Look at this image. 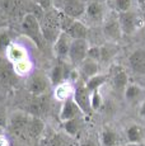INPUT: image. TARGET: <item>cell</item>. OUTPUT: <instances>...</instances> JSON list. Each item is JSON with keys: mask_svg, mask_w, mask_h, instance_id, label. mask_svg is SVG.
Returning <instances> with one entry per match:
<instances>
[{"mask_svg": "<svg viewBox=\"0 0 145 146\" xmlns=\"http://www.w3.org/2000/svg\"><path fill=\"white\" fill-rule=\"evenodd\" d=\"M140 114L145 118V102H144L143 104H141V107H140Z\"/></svg>", "mask_w": 145, "mask_h": 146, "instance_id": "8d00e7d4", "label": "cell"}, {"mask_svg": "<svg viewBox=\"0 0 145 146\" xmlns=\"http://www.w3.org/2000/svg\"><path fill=\"white\" fill-rule=\"evenodd\" d=\"M65 33H68L71 40H85V37L88 35V29L82 22L75 19Z\"/></svg>", "mask_w": 145, "mask_h": 146, "instance_id": "e0dca14e", "label": "cell"}, {"mask_svg": "<svg viewBox=\"0 0 145 146\" xmlns=\"http://www.w3.org/2000/svg\"><path fill=\"white\" fill-rule=\"evenodd\" d=\"M31 116L26 113H14L9 118V130L12 133L22 136L27 135V127H28Z\"/></svg>", "mask_w": 145, "mask_h": 146, "instance_id": "52a82bcc", "label": "cell"}, {"mask_svg": "<svg viewBox=\"0 0 145 146\" xmlns=\"http://www.w3.org/2000/svg\"><path fill=\"white\" fill-rule=\"evenodd\" d=\"M47 86H49L47 78L42 74H37L31 78V80L28 83V90L31 92V94L33 97H40V95L46 94Z\"/></svg>", "mask_w": 145, "mask_h": 146, "instance_id": "9c48e42d", "label": "cell"}, {"mask_svg": "<svg viewBox=\"0 0 145 146\" xmlns=\"http://www.w3.org/2000/svg\"><path fill=\"white\" fill-rule=\"evenodd\" d=\"M87 3L85 0H61L59 7H60V12L66 14L72 19H78L85 14L87 10Z\"/></svg>", "mask_w": 145, "mask_h": 146, "instance_id": "277c9868", "label": "cell"}, {"mask_svg": "<svg viewBox=\"0 0 145 146\" xmlns=\"http://www.w3.org/2000/svg\"><path fill=\"white\" fill-rule=\"evenodd\" d=\"M22 29L41 50L43 48L45 38L42 36V31H41L40 19L33 13H27L22 18Z\"/></svg>", "mask_w": 145, "mask_h": 146, "instance_id": "7a4b0ae2", "label": "cell"}, {"mask_svg": "<svg viewBox=\"0 0 145 146\" xmlns=\"http://www.w3.org/2000/svg\"><path fill=\"white\" fill-rule=\"evenodd\" d=\"M102 104V97L98 92H94L90 94V106H92V111L98 109Z\"/></svg>", "mask_w": 145, "mask_h": 146, "instance_id": "4dcf8cb0", "label": "cell"}, {"mask_svg": "<svg viewBox=\"0 0 145 146\" xmlns=\"http://www.w3.org/2000/svg\"><path fill=\"white\" fill-rule=\"evenodd\" d=\"M7 126V118H5L4 113L0 112V127H5Z\"/></svg>", "mask_w": 145, "mask_h": 146, "instance_id": "e575fe53", "label": "cell"}, {"mask_svg": "<svg viewBox=\"0 0 145 146\" xmlns=\"http://www.w3.org/2000/svg\"><path fill=\"white\" fill-rule=\"evenodd\" d=\"M129 65L135 74L145 75V50H136L130 55Z\"/></svg>", "mask_w": 145, "mask_h": 146, "instance_id": "8fae6325", "label": "cell"}, {"mask_svg": "<svg viewBox=\"0 0 145 146\" xmlns=\"http://www.w3.org/2000/svg\"><path fill=\"white\" fill-rule=\"evenodd\" d=\"M5 12L9 14L10 17H22L26 15V3L24 0H5Z\"/></svg>", "mask_w": 145, "mask_h": 146, "instance_id": "9a60e30c", "label": "cell"}, {"mask_svg": "<svg viewBox=\"0 0 145 146\" xmlns=\"http://www.w3.org/2000/svg\"><path fill=\"white\" fill-rule=\"evenodd\" d=\"M0 146H8V144H7V140H5L3 136H0Z\"/></svg>", "mask_w": 145, "mask_h": 146, "instance_id": "74e56055", "label": "cell"}, {"mask_svg": "<svg viewBox=\"0 0 145 146\" xmlns=\"http://www.w3.org/2000/svg\"><path fill=\"white\" fill-rule=\"evenodd\" d=\"M126 135H127V140L130 142L136 144V142H140L141 136H143V131L138 125H131L126 130Z\"/></svg>", "mask_w": 145, "mask_h": 146, "instance_id": "d4e9b609", "label": "cell"}, {"mask_svg": "<svg viewBox=\"0 0 145 146\" xmlns=\"http://www.w3.org/2000/svg\"><path fill=\"white\" fill-rule=\"evenodd\" d=\"M82 113L79 109V107L76 106V103L74 102L72 98H69L64 102L63 107H61L60 111V119L61 122H66V121H70L74 118H78V114Z\"/></svg>", "mask_w": 145, "mask_h": 146, "instance_id": "7c38bea8", "label": "cell"}, {"mask_svg": "<svg viewBox=\"0 0 145 146\" xmlns=\"http://www.w3.org/2000/svg\"><path fill=\"white\" fill-rule=\"evenodd\" d=\"M10 44V36L8 33H1L0 35V51H4Z\"/></svg>", "mask_w": 145, "mask_h": 146, "instance_id": "836d02e7", "label": "cell"}, {"mask_svg": "<svg viewBox=\"0 0 145 146\" xmlns=\"http://www.w3.org/2000/svg\"><path fill=\"white\" fill-rule=\"evenodd\" d=\"M17 83V76L13 67L8 62L0 60V84L4 86H12Z\"/></svg>", "mask_w": 145, "mask_h": 146, "instance_id": "5bb4252c", "label": "cell"}, {"mask_svg": "<svg viewBox=\"0 0 145 146\" xmlns=\"http://www.w3.org/2000/svg\"><path fill=\"white\" fill-rule=\"evenodd\" d=\"M72 99L79 107L80 112L84 114H89L92 112L90 106V92L87 89L85 84H79L75 88L74 93H72Z\"/></svg>", "mask_w": 145, "mask_h": 146, "instance_id": "5b68a950", "label": "cell"}, {"mask_svg": "<svg viewBox=\"0 0 145 146\" xmlns=\"http://www.w3.org/2000/svg\"><path fill=\"white\" fill-rule=\"evenodd\" d=\"M37 5L42 9L43 13H47V12H50V10H52L54 0H37Z\"/></svg>", "mask_w": 145, "mask_h": 146, "instance_id": "d6a6232c", "label": "cell"}, {"mask_svg": "<svg viewBox=\"0 0 145 146\" xmlns=\"http://www.w3.org/2000/svg\"><path fill=\"white\" fill-rule=\"evenodd\" d=\"M72 40L69 37L68 33L61 32L60 36L57 37V40L54 43V51L59 57H66L69 55L70 51V46H71Z\"/></svg>", "mask_w": 145, "mask_h": 146, "instance_id": "4fadbf2b", "label": "cell"}, {"mask_svg": "<svg viewBox=\"0 0 145 146\" xmlns=\"http://www.w3.org/2000/svg\"><path fill=\"white\" fill-rule=\"evenodd\" d=\"M88 50L89 46L87 40H72L68 57L74 65H80L87 58Z\"/></svg>", "mask_w": 145, "mask_h": 146, "instance_id": "8992f818", "label": "cell"}, {"mask_svg": "<svg viewBox=\"0 0 145 146\" xmlns=\"http://www.w3.org/2000/svg\"><path fill=\"white\" fill-rule=\"evenodd\" d=\"M140 93H141V88L135 85V84H130V85H127L126 89H125V97H126L127 100L136 99V98L140 95Z\"/></svg>", "mask_w": 145, "mask_h": 146, "instance_id": "f1b7e54d", "label": "cell"}, {"mask_svg": "<svg viewBox=\"0 0 145 146\" xmlns=\"http://www.w3.org/2000/svg\"><path fill=\"white\" fill-rule=\"evenodd\" d=\"M131 0H112V7L117 13H125L131 10Z\"/></svg>", "mask_w": 145, "mask_h": 146, "instance_id": "83f0119b", "label": "cell"}, {"mask_svg": "<svg viewBox=\"0 0 145 146\" xmlns=\"http://www.w3.org/2000/svg\"><path fill=\"white\" fill-rule=\"evenodd\" d=\"M88 58H92L94 61H101V47L98 46H94V47H89L88 50V55H87Z\"/></svg>", "mask_w": 145, "mask_h": 146, "instance_id": "1f68e13d", "label": "cell"}, {"mask_svg": "<svg viewBox=\"0 0 145 146\" xmlns=\"http://www.w3.org/2000/svg\"><path fill=\"white\" fill-rule=\"evenodd\" d=\"M98 62L92 58H85L82 64H80V71H82V75L85 78V79H90V78L98 75Z\"/></svg>", "mask_w": 145, "mask_h": 146, "instance_id": "ac0fdd59", "label": "cell"}, {"mask_svg": "<svg viewBox=\"0 0 145 146\" xmlns=\"http://www.w3.org/2000/svg\"><path fill=\"white\" fill-rule=\"evenodd\" d=\"M103 33L107 38L112 41H118L121 38L122 31L120 27V22H118V17H110L107 21L104 22V26H103Z\"/></svg>", "mask_w": 145, "mask_h": 146, "instance_id": "30bf717a", "label": "cell"}, {"mask_svg": "<svg viewBox=\"0 0 145 146\" xmlns=\"http://www.w3.org/2000/svg\"><path fill=\"white\" fill-rule=\"evenodd\" d=\"M106 80H107V76H106V75L98 74V75H96V76L90 78V79H88L85 81V86H87V89L92 94V93H94V92H98V89L106 83Z\"/></svg>", "mask_w": 145, "mask_h": 146, "instance_id": "603a6c76", "label": "cell"}, {"mask_svg": "<svg viewBox=\"0 0 145 146\" xmlns=\"http://www.w3.org/2000/svg\"><path fill=\"white\" fill-rule=\"evenodd\" d=\"M140 5L143 8V10H145V0H140Z\"/></svg>", "mask_w": 145, "mask_h": 146, "instance_id": "f35d334b", "label": "cell"}, {"mask_svg": "<svg viewBox=\"0 0 145 146\" xmlns=\"http://www.w3.org/2000/svg\"><path fill=\"white\" fill-rule=\"evenodd\" d=\"M79 127H80V122H79V118H74V119H70V121H66L64 122V128H65V132L70 136H75L79 131Z\"/></svg>", "mask_w": 145, "mask_h": 146, "instance_id": "4316f807", "label": "cell"}, {"mask_svg": "<svg viewBox=\"0 0 145 146\" xmlns=\"http://www.w3.org/2000/svg\"><path fill=\"white\" fill-rule=\"evenodd\" d=\"M120 22V27H121L122 35H132L141 26V19L139 14L134 10H129L125 13L117 14Z\"/></svg>", "mask_w": 145, "mask_h": 146, "instance_id": "3957f363", "label": "cell"}, {"mask_svg": "<svg viewBox=\"0 0 145 146\" xmlns=\"http://www.w3.org/2000/svg\"><path fill=\"white\" fill-rule=\"evenodd\" d=\"M28 113L32 117H41L49 109V97L40 95V97H33V99L28 104Z\"/></svg>", "mask_w": 145, "mask_h": 146, "instance_id": "ba28073f", "label": "cell"}, {"mask_svg": "<svg viewBox=\"0 0 145 146\" xmlns=\"http://www.w3.org/2000/svg\"><path fill=\"white\" fill-rule=\"evenodd\" d=\"M85 14L92 19V21H98L103 18V5L98 1H92L87 5Z\"/></svg>", "mask_w": 145, "mask_h": 146, "instance_id": "44dd1931", "label": "cell"}, {"mask_svg": "<svg viewBox=\"0 0 145 146\" xmlns=\"http://www.w3.org/2000/svg\"><path fill=\"white\" fill-rule=\"evenodd\" d=\"M70 85H66V84H60L59 85V89L56 90V97L59 99L64 100L65 102L66 99H69V94H70Z\"/></svg>", "mask_w": 145, "mask_h": 146, "instance_id": "f546056e", "label": "cell"}, {"mask_svg": "<svg viewBox=\"0 0 145 146\" xmlns=\"http://www.w3.org/2000/svg\"><path fill=\"white\" fill-rule=\"evenodd\" d=\"M41 31L45 41H49L55 43L57 37L60 36L61 31V23H60V10H50L45 13L43 17L40 21Z\"/></svg>", "mask_w": 145, "mask_h": 146, "instance_id": "6da1fadb", "label": "cell"}, {"mask_svg": "<svg viewBox=\"0 0 145 146\" xmlns=\"http://www.w3.org/2000/svg\"><path fill=\"white\" fill-rule=\"evenodd\" d=\"M118 135L116 131H113L112 128L106 127L102 131V144L103 146H117L118 142Z\"/></svg>", "mask_w": 145, "mask_h": 146, "instance_id": "7402d4cb", "label": "cell"}, {"mask_svg": "<svg viewBox=\"0 0 145 146\" xmlns=\"http://www.w3.org/2000/svg\"><path fill=\"white\" fill-rule=\"evenodd\" d=\"M41 146H68V144L61 135L52 133L45 140Z\"/></svg>", "mask_w": 145, "mask_h": 146, "instance_id": "484cf974", "label": "cell"}, {"mask_svg": "<svg viewBox=\"0 0 145 146\" xmlns=\"http://www.w3.org/2000/svg\"><path fill=\"white\" fill-rule=\"evenodd\" d=\"M117 51H118V48L115 44H103V46H101V61L102 62H108L112 57H115Z\"/></svg>", "mask_w": 145, "mask_h": 146, "instance_id": "cb8c5ba5", "label": "cell"}, {"mask_svg": "<svg viewBox=\"0 0 145 146\" xmlns=\"http://www.w3.org/2000/svg\"><path fill=\"white\" fill-rule=\"evenodd\" d=\"M69 76V72H66L65 66L64 65H56L52 69L51 75H50V80H51V84L55 86H59L60 84L64 83L65 78Z\"/></svg>", "mask_w": 145, "mask_h": 146, "instance_id": "d6986e66", "label": "cell"}, {"mask_svg": "<svg viewBox=\"0 0 145 146\" xmlns=\"http://www.w3.org/2000/svg\"><path fill=\"white\" fill-rule=\"evenodd\" d=\"M80 146H97V144L93 141V140L89 139V140H85V141H83Z\"/></svg>", "mask_w": 145, "mask_h": 146, "instance_id": "d590c367", "label": "cell"}, {"mask_svg": "<svg viewBox=\"0 0 145 146\" xmlns=\"http://www.w3.org/2000/svg\"><path fill=\"white\" fill-rule=\"evenodd\" d=\"M45 131V123L40 117H32L31 116L28 127H27V135L32 140H37L41 137V135Z\"/></svg>", "mask_w": 145, "mask_h": 146, "instance_id": "2e32d148", "label": "cell"}, {"mask_svg": "<svg viewBox=\"0 0 145 146\" xmlns=\"http://www.w3.org/2000/svg\"><path fill=\"white\" fill-rule=\"evenodd\" d=\"M117 71L113 75V85L117 90H124L126 89V86L129 85V76H127L126 71L122 67H117Z\"/></svg>", "mask_w": 145, "mask_h": 146, "instance_id": "ffe728a7", "label": "cell"}]
</instances>
